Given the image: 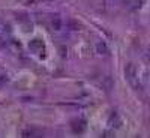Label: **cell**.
Instances as JSON below:
<instances>
[{
  "mask_svg": "<svg viewBox=\"0 0 150 138\" xmlns=\"http://www.w3.org/2000/svg\"><path fill=\"white\" fill-rule=\"evenodd\" d=\"M125 72H126V77H128V80H129V83L135 87V89H140V81H138V71H137V68H135V65L134 63H129L128 66H126V69H125Z\"/></svg>",
  "mask_w": 150,
  "mask_h": 138,
  "instance_id": "obj_1",
  "label": "cell"
},
{
  "mask_svg": "<svg viewBox=\"0 0 150 138\" xmlns=\"http://www.w3.org/2000/svg\"><path fill=\"white\" fill-rule=\"evenodd\" d=\"M62 27H63V23H62V20H60V17H53L51 18V29L53 30H56V32H59V30H62Z\"/></svg>",
  "mask_w": 150,
  "mask_h": 138,
  "instance_id": "obj_2",
  "label": "cell"
},
{
  "mask_svg": "<svg viewBox=\"0 0 150 138\" xmlns=\"http://www.w3.org/2000/svg\"><path fill=\"white\" fill-rule=\"evenodd\" d=\"M96 47H98V53H99V54H107V53H108V50H107L105 44H101V42H99Z\"/></svg>",
  "mask_w": 150,
  "mask_h": 138,
  "instance_id": "obj_3",
  "label": "cell"
}]
</instances>
